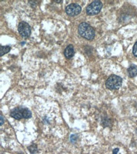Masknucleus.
I'll return each mask as SVG.
<instances>
[{"instance_id":"nucleus-8","label":"nucleus","mask_w":137,"mask_h":154,"mask_svg":"<svg viewBox=\"0 0 137 154\" xmlns=\"http://www.w3.org/2000/svg\"><path fill=\"white\" fill-rule=\"evenodd\" d=\"M128 73L129 77L133 78L137 75V67L134 65H132L128 69Z\"/></svg>"},{"instance_id":"nucleus-1","label":"nucleus","mask_w":137,"mask_h":154,"mask_svg":"<svg viewBox=\"0 0 137 154\" xmlns=\"http://www.w3.org/2000/svg\"><path fill=\"white\" fill-rule=\"evenodd\" d=\"M78 33L83 38L87 40L92 41L95 37V31L89 24L86 22H82L78 27Z\"/></svg>"},{"instance_id":"nucleus-6","label":"nucleus","mask_w":137,"mask_h":154,"mask_svg":"<svg viewBox=\"0 0 137 154\" xmlns=\"http://www.w3.org/2000/svg\"><path fill=\"white\" fill-rule=\"evenodd\" d=\"M10 116L15 119L20 120L23 118L22 107H16L13 109L10 112Z\"/></svg>"},{"instance_id":"nucleus-16","label":"nucleus","mask_w":137,"mask_h":154,"mask_svg":"<svg viewBox=\"0 0 137 154\" xmlns=\"http://www.w3.org/2000/svg\"><path fill=\"white\" fill-rule=\"evenodd\" d=\"M55 2H57V3H60V2H62V1H56V0H55V1H54Z\"/></svg>"},{"instance_id":"nucleus-5","label":"nucleus","mask_w":137,"mask_h":154,"mask_svg":"<svg viewBox=\"0 0 137 154\" xmlns=\"http://www.w3.org/2000/svg\"><path fill=\"white\" fill-rule=\"evenodd\" d=\"M18 30L19 34L24 37H29L31 34V29L30 25L25 22H22L19 23Z\"/></svg>"},{"instance_id":"nucleus-11","label":"nucleus","mask_w":137,"mask_h":154,"mask_svg":"<svg viewBox=\"0 0 137 154\" xmlns=\"http://www.w3.org/2000/svg\"><path fill=\"white\" fill-rule=\"evenodd\" d=\"M28 149L32 154H35L38 152L37 146L36 144H32L28 147Z\"/></svg>"},{"instance_id":"nucleus-7","label":"nucleus","mask_w":137,"mask_h":154,"mask_svg":"<svg viewBox=\"0 0 137 154\" xmlns=\"http://www.w3.org/2000/svg\"><path fill=\"white\" fill-rule=\"evenodd\" d=\"M74 48L73 46V45L70 44L67 47V48L65 49L64 54L65 57L68 59H70L74 56Z\"/></svg>"},{"instance_id":"nucleus-15","label":"nucleus","mask_w":137,"mask_h":154,"mask_svg":"<svg viewBox=\"0 0 137 154\" xmlns=\"http://www.w3.org/2000/svg\"><path fill=\"white\" fill-rule=\"evenodd\" d=\"M3 123H4V119H3V116H2V115H1V126L3 125Z\"/></svg>"},{"instance_id":"nucleus-13","label":"nucleus","mask_w":137,"mask_h":154,"mask_svg":"<svg viewBox=\"0 0 137 154\" xmlns=\"http://www.w3.org/2000/svg\"><path fill=\"white\" fill-rule=\"evenodd\" d=\"M77 138H78V136L76 135V134H72V135H71L70 137L71 142H75V141L77 140Z\"/></svg>"},{"instance_id":"nucleus-12","label":"nucleus","mask_w":137,"mask_h":154,"mask_svg":"<svg viewBox=\"0 0 137 154\" xmlns=\"http://www.w3.org/2000/svg\"><path fill=\"white\" fill-rule=\"evenodd\" d=\"M133 55L137 57V41L136 42V43L135 44L133 48Z\"/></svg>"},{"instance_id":"nucleus-9","label":"nucleus","mask_w":137,"mask_h":154,"mask_svg":"<svg viewBox=\"0 0 137 154\" xmlns=\"http://www.w3.org/2000/svg\"><path fill=\"white\" fill-rule=\"evenodd\" d=\"M22 111L23 118L24 119H29L32 117V113L30 110H29L27 108H23L22 107Z\"/></svg>"},{"instance_id":"nucleus-10","label":"nucleus","mask_w":137,"mask_h":154,"mask_svg":"<svg viewBox=\"0 0 137 154\" xmlns=\"http://www.w3.org/2000/svg\"><path fill=\"white\" fill-rule=\"evenodd\" d=\"M11 48L8 46H2L0 47V56H2L3 55L8 53L10 51Z\"/></svg>"},{"instance_id":"nucleus-2","label":"nucleus","mask_w":137,"mask_h":154,"mask_svg":"<svg viewBox=\"0 0 137 154\" xmlns=\"http://www.w3.org/2000/svg\"><path fill=\"white\" fill-rule=\"evenodd\" d=\"M122 79L115 75H111L106 82V86L110 90H117L122 85Z\"/></svg>"},{"instance_id":"nucleus-14","label":"nucleus","mask_w":137,"mask_h":154,"mask_svg":"<svg viewBox=\"0 0 137 154\" xmlns=\"http://www.w3.org/2000/svg\"><path fill=\"white\" fill-rule=\"evenodd\" d=\"M119 152V149L116 148V149H114L113 150V154H117V152Z\"/></svg>"},{"instance_id":"nucleus-4","label":"nucleus","mask_w":137,"mask_h":154,"mask_svg":"<svg viewBox=\"0 0 137 154\" xmlns=\"http://www.w3.org/2000/svg\"><path fill=\"white\" fill-rule=\"evenodd\" d=\"M82 11L81 6L76 3L70 4L67 6L66 13L67 15L71 17H74L78 15Z\"/></svg>"},{"instance_id":"nucleus-3","label":"nucleus","mask_w":137,"mask_h":154,"mask_svg":"<svg viewBox=\"0 0 137 154\" xmlns=\"http://www.w3.org/2000/svg\"><path fill=\"white\" fill-rule=\"evenodd\" d=\"M102 8V3L100 1H94L91 3L86 8V12L89 15L93 16L99 14Z\"/></svg>"}]
</instances>
